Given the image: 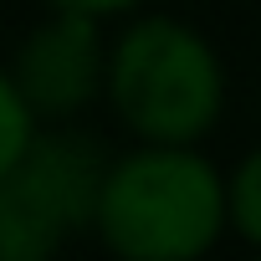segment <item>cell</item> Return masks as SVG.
I'll list each match as a JSON object with an SVG mask.
<instances>
[{
	"instance_id": "cell-7",
	"label": "cell",
	"mask_w": 261,
	"mask_h": 261,
	"mask_svg": "<svg viewBox=\"0 0 261 261\" xmlns=\"http://www.w3.org/2000/svg\"><path fill=\"white\" fill-rule=\"evenodd\" d=\"M57 11H82V16H97V21H118V16H134L144 11L149 0H46Z\"/></svg>"
},
{
	"instance_id": "cell-4",
	"label": "cell",
	"mask_w": 261,
	"mask_h": 261,
	"mask_svg": "<svg viewBox=\"0 0 261 261\" xmlns=\"http://www.w3.org/2000/svg\"><path fill=\"white\" fill-rule=\"evenodd\" d=\"M41 26L26 31L16 57L6 62L21 97L41 123H72L102 97V67H108V36L97 16L82 11H57Z\"/></svg>"
},
{
	"instance_id": "cell-3",
	"label": "cell",
	"mask_w": 261,
	"mask_h": 261,
	"mask_svg": "<svg viewBox=\"0 0 261 261\" xmlns=\"http://www.w3.org/2000/svg\"><path fill=\"white\" fill-rule=\"evenodd\" d=\"M108 154L67 123H51L0 174V261H46L92 225Z\"/></svg>"
},
{
	"instance_id": "cell-6",
	"label": "cell",
	"mask_w": 261,
	"mask_h": 261,
	"mask_svg": "<svg viewBox=\"0 0 261 261\" xmlns=\"http://www.w3.org/2000/svg\"><path fill=\"white\" fill-rule=\"evenodd\" d=\"M41 134V118L31 113V102L21 97V87H16V77H11V67L0 62V174H6L26 149H31V139Z\"/></svg>"
},
{
	"instance_id": "cell-5",
	"label": "cell",
	"mask_w": 261,
	"mask_h": 261,
	"mask_svg": "<svg viewBox=\"0 0 261 261\" xmlns=\"http://www.w3.org/2000/svg\"><path fill=\"white\" fill-rule=\"evenodd\" d=\"M225 230L261 251V144L246 149L236 169H225Z\"/></svg>"
},
{
	"instance_id": "cell-1",
	"label": "cell",
	"mask_w": 261,
	"mask_h": 261,
	"mask_svg": "<svg viewBox=\"0 0 261 261\" xmlns=\"http://www.w3.org/2000/svg\"><path fill=\"white\" fill-rule=\"evenodd\" d=\"M123 261H195L225 236V169L200 144H139L102 164L92 225Z\"/></svg>"
},
{
	"instance_id": "cell-2",
	"label": "cell",
	"mask_w": 261,
	"mask_h": 261,
	"mask_svg": "<svg viewBox=\"0 0 261 261\" xmlns=\"http://www.w3.org/2000/svg\"><path fill=\"white\" fill-rule=\"evenodd\" d=\"M102 97L128 139L139 144H200L225 118V62L215 41L164 11L123 16L108 41Z\"/></svg>"
}]
</instances>
